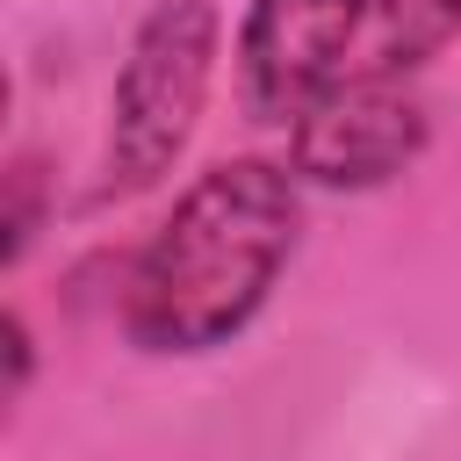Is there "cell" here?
<instances>
[{"mask_svg":"<svg viewBox=\"0 0 461 461\" xmlns=\"http://www.w3.org/2000/svg\"><path fill=\"white\" fill-rule=\"evenodd\" d=\"M295 245V187L267 158L209 166L130 267L122 324L144 353L223 346L274 288Z\"/></svg>","mask_w":461,"mask_h":461,"instance_id":"cell-1","label":"cell"},{"mask_svg":"<svg viewBox=\"0 0 461 461\" xmlns=\"http://www.w3.org/2000/svg\"><path fill=\"white\" fill-rule=\"evenodd\" d=\"M216 58V14L209 0H158L130 43V65L115 79V122H108V187H151L209 94Z\"/></svg>","mask_w":461,"mask_h":461,"instance_id":"cell-2","label":"cell"},{"mask_svg":"<svg viewBox=\"0 0 461 461\" xmlns=\"http://www.w3.org/2000/svg\"><path fill=\"white\" fill-rule=\"evenodd\" d=\"M375 22V0H252L238 36L245 108L259 122H295L353 65V36Z\"/></svg>","mask_w":461,"mask_h":461,"instance_id":"cell-3","label":"cell"},{"mask_svg":"<svg viewBox=\"0 0 461 461\" xmlns=\"http://www.w3.org/2000/svg\"><path fill=\"white\" fill-rule=\"evenodd\" d=\"M418 137H425V115H418V94L403 86V72L360 65L317 108L295 115V166L324 187H375V180L403 173Z\"/></svg>","mask_w":461,"mask_h":461,"instance_id":"cell-4","label":"cell"},{"mask_svg":"<svg viewBox=\"0 0 461 461\" xmlns=\"http://www.w3.org/2000/svg\"><path fill=\"white\" fill-rule=\"evenodd\" d=\"M454 29H461V0H375V50H367V65L411 72Z\"/></svg>","mask_w":461,"mask_h":461,"instance_id":"cell-5","label":"cell"}]
</instances>
